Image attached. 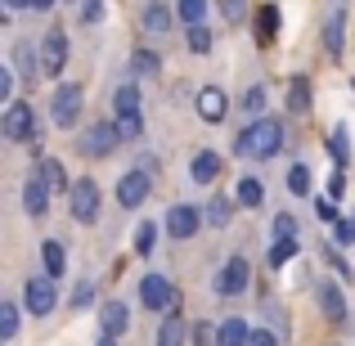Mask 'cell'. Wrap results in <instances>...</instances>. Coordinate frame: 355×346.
Instances as JSON below:
<instances>
[{
  "label": "cell",
  "instance_id": "obj_23",
  "mask_svg": "<svg viewBox=\"0 0 355 346\" xmlns=\"http://www.w3.org/2000/svg\"><path fill=\"white\" fill-rule=\"evenodd\" d=\"M234 198H239V207H261V202H266V184H261L257 175H243Z\"/></svg>",
  "mask_w": 355,
  "mask_h": 346
},
{
  "label": "cell",
  "instance_id": "obj_16",
  "mask_svg": "<svg viewBox=\"0 0 355 346\" xmlns=\"http://www.w3.org/2000/svg\"><path fill=\"white\" fill-rule=\"evenodd\" d=\"M184 342H189V324H184L175 311H166L162 329H157V346H184Z\"/></svg>",
  "mask_w": 355,
  "mask_h": 346
},
{
  "label": "cell",
  "instance_id": "obj_2",
  "mask_svg": "<svg viewBox=\"0 0 355 346\" xmlns=\"http://www.w3.org/2000/svg\"><path fill=\"white\" fill-rule=\"evenodd\" d=\"M0 130H5V139H14V144L32 139V153L41 148V126H36V108H32V104H9V108H5V121H0Z\"/></svg>",
  "mask_w": 355,
  "mask_h": 346
},
{
  "label": "cell",
  "instance_id": "obj_4",
  "mask_svg": "<svg viewBox=\"0 0 355 346\" xmlns=\"http://www.w3.org/2000/svg\"><path fill=\"white\" fill-rule=\"evenodd\" d=\"M99 184L90 180V175H81V180H72L68 189V207H72V220H81V225H90V220L99 216Z\"/></svg>",
  "mask_w": 355,
  "mask_h": 346
},
{
  "label": "cell",
  "instance_id": "obj_41",
  "mask_svg": "<svg viewBox=\"0 0 355 346\" xmlns=\"http://www.w3.org/2000/svg\"><path fill=\"white\" fill-rule=\"evenodd\" d=\"M0 104H14V72L0 68Z\"/></svg>",
  "mask_w": 355,
  "mask_h": 346
},
{
  "label": "cell",
  "instance_id": "obj_48",
  "mask_svg": "<svg viewBox=\"0 0 355 346\" xmlns=\"http://www.w3.org/2000/svg\"><path fill=\"white\" fill-rule=\"evenodd\" d=\"M9 9H32V0H5Z\"/></svg>",
  "mask_w": 355,
  "mask_h": 346
},
{
  "label": "cell",
  "instance_id": "obj_42",
  "mask_svg": "<svg viewBox=\"0 0 355 346\" xmlns=\"http://www.w3.org/2000/svg\"><path fill=\"white\" fill-rule=\"evenodd\" d=\"M293 234H297V220L288 216V211H284V216H275V239H293Z\"/></svg>",
  "mask_w": 355,
  "mask_h": 346
},
{
  "label": "cell",
  "instance_id": "obj_9",
  "mask_svg": "<svg viewBox=\"0 0 355 346\" xmlns=\"http://www.w3.org/2000/svg\"><path fill=\"white\" fill-rule=\"evenodd\" d=\"M117 144H121V130L108 126V121H95V126L81 135V153H86V157H108Z\"/></svg>",
  "mask_w": 355,
  "mask_h": 346
},
{
  "label": "cell",
  "instance_id": "obj_30",
  "mask_svg": "<svg viewBox=\"0 0 355 346\" xmlns=\"http://www.w3.org/2000/svg\"><path fill=\"white\" fill-rule=\"evenodd\" d=\"M175 9H180V23L198 27V23H202V14H207V0H175Z\"/></svg>",
  "mask_w": 355,
  "mask_h": 346
},
{
  "label": "cell",
  "instance_id": "obj_5",
  "mask_svg": "<svg viewBox=\"0 0 355 346\" xmlns=\"http://www.w3.org/2000/svg\"><path fill=\"white\" fill-rule=\"evenodd\" d=\"M81 104H86L81 86H59V90H54V99H50V121L59 130H72V126H77V117H81Z\"/></svg>",
  "mask_w": 355,
  "mask_h": 346
},
{
  "label": "cell",
  "instance_id": "obj_32",
  "mask_svg": "<svg viewBox=\"0 0 355 346\" xmlns=\"http://www.w3.org/2000/svg\"><path fill=\"white\" fill-rule=\"evenodd\" d=\"M14 333H18V306L5 302V306H0V342H9Z\"/></svg>",
  "mask_w": 355,
  "mask_h": 346
},
{
  "label": "cell",
  "instance_id": "obj_35",
  "mask_svg": "<svg viewBox=\"0 0 355 346\" xmlns=\"http://www.w3.org/2000/svg\"><path fill=\"white\" fill-rule=\"evenodd\" d=\"M288 189H293L297 198H302V193H311V171H306L302 162H297L293 171H288Z\"/></svg>",
  "mask_w": 355,
  "mask_h": 346
},
{
  "label": "cell",
  "instance_id": "obj_45",
  "mask_svg": "<svg viewBox=\"0 0 355 346\" xmlns=\"http://www.w3.org/2000/svg\"><path fill=\"white\" fill-rule=\"evenodd\" d=\"M248 346H279V338L270 329H252V342Z\"/></svg>",
  "mask_w": 355,
  "mask_h": 346
},
{
  "label": "cell",
  "instance_id": "obj_20",
  "mask_svg": "<svg viewBox=\"0 0 355 346\" xmlns=\"http://www.w3.org/2000/svg\"><path fill=\"white\" fill-rule=\"evenodd\" d=\"M252 342V324L239 320V315H230L225 324H220V346H248Z\"/></svg>",
  "mask_w": 355,
  "mask_h": 346
},
{
  "label": "cell",
  "instance_id": "obj_22",
  "mask_svg": "<svg viewBox=\"0 0 355 346\" xmlns=\"http://www.w3.org/2000/svg\"><path fill=\"white\" fill-rule=\"evenodd\" d=\"M99 320H104V333H113V338H121L126 333V324H130V311L121 302H108L104 311H99Z\"/></svg>",
  "mask_w": 355,
  "mask_h": 346
},
{
  "label": "cell",
  "instance_id": "obj_7",
  "mask_svg": "<svg viewBox=\"0 0 355 346\" xmlns=\"http://www.w3.org/2000/svg\"><path fill=\"white\" fill-rule=\"evenodd\" d=\"M248 284H252L248 257H230L225 270L216 275V293H220V297H239V293H248Z\"/></svg>",
  "mask_w": 355,
  "mask_h": 346
},
{
  "label": "cell",
  "instance_id": "obj_27",
  "mask_svg": "<svg viewBox=\"0 0 355 346\" xmlns=\"http://www.w3.org/2000/svg\"><path fill=\"white\" fill-rule=\"evenodd\" d=\"M293 257H297V234H293V239H275V248H270V266L284 270Z\"/></svg>",
  "mask_w": 355,
  "mask_h": 346
},
{
  "label": "cell",
  "instance_id": "obj_12",
  "mask_svg": "<svg viewBox=\"0 0 355 346\" xmlns=\"http://www.w3.org/2000/svg\"><path fill=\"white\" fill-rule=\"evenodd\" d=\"M50 180H45V175L41 171H32V175H27V184H23V207H27V216H36V220H41L45 216V207H50Z\"/></svg>",
  "mask_w": 355,
  "mask_h": 346
},
{
  "label": "cell",
  "instance_id": "obj_11",
  "mask_svg": "<svg viewBox=\"0 0 355 346\" xmlns=\"http://www.w3.org/2000/svg\"><path fill=\"white\" fill-rule=\"evenodd\" d=\"M198 225H207V220H202V211L198 207H189V202H175L171 211H166V234H171V239H193V234H198Z\"/></svg>",
  "mask_w": 355,
  "mask_h": 346
},
{
  "label": "cell",
  "instance_id": "obj_28",
  "mask_svg": "<svg viewBox=\"0 0 355 346\" xmlns=\"http://www.w3.org/2000/svg\"><path fill=\"white\" fill-rule=\"evenodd\" d=\"M157 68H162V63H157V54H148V50H135V54H130V72H135V77H157Z\"/></svg>",
  "mask_w": 355,
  "mask_h": 346
},
{
  "label": "cell",
  "instance_id": "obj_15",
  "mask_svg": "<svg viewBox=\"0 0 355 346\" xmlns=\"http://www.w3.org/2000/svg\"><path fill=\"white\" fill-rule=\"evenodd\" d=\"M315 293H320V311L329 315L333 324H347V297H342L338 284H320Z\"/></svg>",
  "mask_w": 355,
  "mask_h": 346
},
{
  "label": "cell",
  "instance_id": "obj_29",
  "mask_svg": "<svg viewBox=\"0 0 355 346\" xmlns=\"http://www.w3.org/2000/svg\"><path fill=\"white\" fill-rule=\"evenodd\" d=\"M329 153H333V162H347V157H351V135H347V126H333Z\"/></svg>",
  "mask_w": 355,
  "mask_h": 346
},
{
  "label": "cell",
  "instance_id": "obj_40",
  "mask_svg": "<svg viewBox=\"0 0 355 346\" xmlns=\"http://www.w3.org/2000/svg\"><path fill=\"white\" fill-rule=\"evenodd\" d=\"M315 216H320L324 220V225H338V207H333V198H320V202H315Z\"/></svg>",
  "mask_w": 355,
  "mask_h": 346
},
{
  "label": "cell",
  "instance_id": "obj_24",
  "mask_svg": "<svg viewBox=\"0 0 355 346\" xmlns=\"http://www.w3.org/2000/svg\"><path fill=\"white\" fill-rule=\"evenodd\" d=\"M324 50H329L333 59L342 54V9H333L329 23H324Z\"/></svg>",
  "mask_w": 355,
  "mask_h": 346
},
{
  "label": "cell",
  "instance_id": "obj_31",
  "mask_svg": "<svg viewBox=\"0 0 355 346\" xmlns=\"http://www.w3.org/2000/svg\"><path fill=\"white\" fill-rule=\"evenodd\" d=\"M14 63H18V72H23V81H36V50L32 45H18Z\"/></svg>",
  "mask_w": 355,
  "mask_h": 346
},
{
  "label": "cell",
  "instance_id": "obj_17",
  "mask_svg": "<svg viewBox=\"0 0 355 346\" xmlns=\"http://www.w3.org/2000/svg\"><path fill=\"white\" fill-rule=\"evenodd\" d=\"M139 23H144V32L162 36V32H171V9H166L162 0H148V5H144V14H139Z\"/></svg>",
  "mask_w": 355,
  "mask_h": 346
},
{
  "label": "cell",
  "instance_id": "obj_26",
  "mask_svg": "<svg viewBox=\"0 0 355 346\" xmlns=\"http://www.w3.org/2000/svg\"><path fill=\"white\" fill-rule=\"evenodd\" d=\"M230 211H234V202H230V198H220V193H216V198L207 202V211H202V216H207V225L225 230V225H230Z\"/></svg>",
  "mask_w": 355,
  "mask_h": 346
},
{
  "label": "cell",
  "instance_id": "obj_44",
  "mask_svg": "<svg viewBox=\"0 0 355 346\" xmlns=\"http://www.w3.org/2000/svg\"><path fill=\"white\" fill-rule=\"evenodd\" d=\"M81 18H86V23H99V18H104V0H86Z\"/></svg>",
  "mask_w": 355,
  "mask_h": 346
},
{
  "label": "cell",
  "instance_id": "obj_10",
  "mask_svg": "<svg viewBox=\"0 0 355 346\" xmlns=\"http://www.w3.org/2000/svg\"><path fill=\"white\" fill-rule=\"evenodd\" d=\"M139 302L148 306V311H171L175 306V288L166 275H144V284H139Z\"/></svg>",
  "mask_w": 355,
  "mask_h": 346
},
{
  "label": "cell",
  "instance_id": "obj_37",
  "mask_svg": "<svg viewBox=\"0 0 355 346\" xmlns=\"http://www.w3.org/2000/svg\"><path fill=\"white\" fill-rule=\"evenodd\" d=\"M220 14H225V23H243V14H248V0H216Z\"/></svg>",
  "mask_w": 355,
  "mask_h": 346
},
{
  "label": "cell",
  "instance_id": "obj_49",
  "mask_svg": "<svg viewBox=\"0 0 355 346\" xmlns=\"http://www.w3.org/2000/svg\"><path fill=\"white\" fill-rule=\"evenodd\" d=\"M99 346H117V338H113V333H104V338H99Z\"/></svg>",
  "mask_w": 355,
  "mask_h": 346
},
{
  "label": "cell",
  "instance_id": "obj_38",
  "mask_svg": "<svg viewBox=\"0 0 355 346\" xmlns=\"http://www.w3.org/2000/svg\"><path fill=\"white\" fill-rule=\"evenodd\" d=\"M243 108L257 117L261 108H266V86H248V95H243Z\"/></svg>",
  "mask_w": 355,
  "mask_h": 346
},
{
  "label": "cell",
  "instance_id": "obj_43",
  "mask_svg": "<svg viewBox=\"0 0 355 346\" xmlns=\"http://www.w3.org/2000/svg\"><path fill=\"white\" fill-rule=\"evenodd\" d=\"M324 257H329V261H333V270H338V275H342V279H355V270L347 266V261H342V252H333V248H329V252H324Z\"/></svg>",
  "mask_w": 355,
  "mask_h": 346
},
{
  "label": "cell",
  "instance_id": "obj_33",
  "mask_svg": "<svg viewBox=\"0 0 355 346\" xmlns=\"http://www.w3.org/2000/svg\"><path fill=\"white\" fill-rule=\"evenodd\" d=\"M41 175L50 180V189H54V193H59V189H72V184H68V171H63L54 157H50V162H41Z\"/></svg>",
  "mask_w": 355,
  "mask_h": 346
},
{
  "label": "cell",
  "instance_id": "obj_8",
  "mask_svg": "<svg viewBox=\"0 0 355 346\" xmlns=\"http://www.w3.org/2000/svg\"><path fill=\"white\" fill-rule=\"evenodd\" d=\"M54 302H59V293H54V279H50V275H45V279L32 275V279L23 284V306H27L32 315H50Z\"/></svg>",
  "mask_w": 355,
  "mask_h": 346
},
{
  "label": "cell",
  "instance_id": "obj_46",
  "mask_svg": "<svg viewBox=\"0 0 355 346\" xmlns=\"http://www.w3.org/2000/svg\"><path fill=\"white\" fill-rule=\"evenodd\" d=\"M342 193H347V175H333V180H329V198H342Z\"/></svg>",
  "mask_w": 355,
  "mask_h": 346
},
{
  "label": "cell",
  "instance_id": "obj_6",
  "mask_svg": "<svg viewBox=\"0 0 355 346\" xmlns=\"http://www.w3.org/2000/svg\"><path fill=\"white\" fill-rule=\"evenodd\" d=\"M63 63H68V36H63V27H50L41 36V72L45 77H59Z\"/></svg>",
  "mask_w": 355,
  "mask_h": 346
},
{
  "label": "cell",
  "instance_id": "obj_3",
  "mask_svg": "<svg viewBox=\"0 0 355 346\" xmlns=\"http://www.w3.org/2000/svg\"><path fill=\"white\" fill-rule=\"evenodd\" d=\"M113 113H117L113 126L121 130V139H139V135H144V117H139V90H135V86H121L117 95H113Z\"/></svg>",
  "mask_w": 355,
  "mask_h": 346
},
{
  "label": "cell",
  "instance_id": "obj_13",
  "mask_svg": "<svg viewBox=\"0 0 355 346\" xmlns=\"http://www.w3.org/2000/svg\"><path fill=\"white\" fill-rule=\"evenodd\" d=\"M148 189H153V180H148L144 171H126L117 180V202L121 207H139V202L148 198Z\"/></svg>",
  "mask_w": 355,
  "mask_h": 346
},
{
  "label": "cell",
  "instance_id": "obj_25",
  "mask_svg": "<svg viewBox=\"0 0 355 346\" xmlns=\"http://www.w3.org/2000/svg\"><path fill=\"white\" fill-rule=\"evenodd\" d=\"M275 32H279V9H275V5H261V18H257V36H261V45L275 41Z\"/></svg>",
  "mask_w": 355,
  "mask_h": 346
},
{
  "label": "cell",
  "instance_id": "obj_14",
  "mask_svg": "<svg viewBox=\"0 0 355 346\" xmlns=\"http://www.w3.org/2000/svg\"><path fill=\"white\" fill-rule=\"evenodd\" d=\"M193 104H198V117H202V121H225V113H230L225 90H216V86H202Z\"/></svg>",
  "mask_w": 355,
  "mask_h": 346
},
{
  "label": "cell",
  "instance_id": "obj_36",
  "mask_svg": "<svg viewBox=\"0 0 355 346\" xmlns=\"http://www.w3.org/2000/svg\"><path fill=\"white\" fill-rule=\"evenodd\" d=\"M189 50L193 54H211V32H207V27H189Z\"/></svg>",
  "mask_w": 355,
  "mask_h": 346
},
{
  "label": "cell",
  "instance_id": "obj_50",
  "mask_svg": "<svg viewBox=\"0 0 355 346\" xmlns=\"http://www.w3.org/2000/svg\"><path fill=\"white\" fill-rule=\"evenodd\" d=\"M54 5V0H32V9H50Z\"/></svg>",
  "mask_w": 355,
  "mask_h": 346
},
{
  "label": "cell",
  "instance_id": "obj_21",
  "mask_svg": "<svg viewBox=\"0 0 355 346\" xmlns=\"http://www.w3.org/2000/svg\"><path fill=\"white\" fill-rule=\"evenodd\" d=\"M41 261H45V275H50V279H59L63 270H68V257H63V243H59V239H45V243H41Z\"/></svg>",
  "mask_w": 355,
  "mask_h": 346
},
{
  "label": "cell",
  "instance_id": "obj_47",
  "mask_svg": "<svg viewBox=\"0 0 355 346\" xmlns=\"http://www.w3.org/2000/svg\"><path fill=\"white\" fill-rule=\"evenodd\" d=\"M338 243H355V220H338Z\"/></svg>",
  "mask_w": 355,
  "mask_h": 346
},
{
  "label": "cell",
  "instance_id": "obj_18",
  "mask_svg": "<svg viewBox=\"0 0 355 346\" xmlns=\"http://www.w3.org/2000/svg\"><path fill=\"white\" fill-rule=\"evenodd\" d=\"M189 175H193L198 184H211V180L220 175V157L211 153V148H202V153H198V157L189 162Z\"/></svg>",
  "mask_w": 355,
  "mask_h": 346
},
{
  "label": "cell",
  "instance_id": "obj_34",
  "mask_svg": "<svg viewBox=\"0 0 355 346\" xmlns=\"http://www.w3.org/2000/svg\"><path fill=\"white\" fill-rule=\"evenodd\" d=\"M153 243H157V225H153V220H144V225L135 230V252H139V257H148Z\"/></svg>",
  "mask_w": 355,
  "mask_h": 346
},
{
  "label": "cell",
  "instance_id": "obj_19",
  "mask_svg": "<svg viewBox=\"0 0 355 346\" xmlns=\"http://www.w3.org/2000/svg\"><path fill=\"white\" fill-rule=\"evenodd\" d=\"M288 113H297V117L311 113V81H306V77L288 81Z\"/></svg>",
  "mask_w": 355,
  "mask_h": 346
},
{
  "label": "cell",
  "instance_id": "obj_1",
  "mask_svg": "<svg viewBox=\"0 0 355 346\" xmlns=\"http://www.w3.org/2000/svg\"><path fill=\"white\" fill-rule=\"evenodd\" d=\"M279 144H284V126H279L275 117H257L252 126L239 130L234 153H239V157H275Z\"/></svg>",
  "mask_w": 355,
  "mask_h": 346
},
{
  "label": "cell",
  "instance_id": "obj_39",
  "mask_svg": "<svg viewBox=\"0 0 355 346\" xmlns=\"http://www.w3.org/2000/svg\"><path fill=\"white\" fill-rule=\"evenodd\" d=\"M90 302H95V284H77V293H72V311H86Z\"/></svg>",
  "mask_w": 355,
  "mask_h": 346
}]
</instances>
